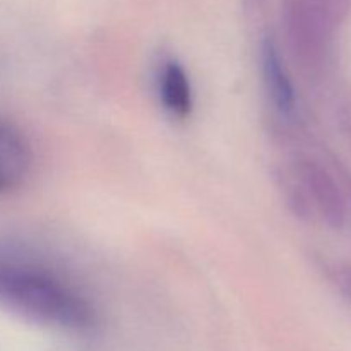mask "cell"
I'll list each match as a JSON object with an SVG mask.
<instances>
[{
	"mask_svg": "<svg viewBox=\"0 0 351 351\" xmlns=\"http://www.w3.org/2000/svg\"><path fill=\"white\" fill-rule=\"evenodd\" d=\"M158 93L163 108L173 119L184 120L191 117L194 98L187 71L177 60H167L158 75Z\"/></svg>",
	"mask_w": 351,
	"mask_h": 351,
	"instance_id": "6",
	"label": "cell"
},
{
	"mask_svg": "<svg viewBox=\"0 0 351 351\" xmlns=\"http://www.w3.org/2000/svg\"><path fill=\"white\" fill-rule=\"evenodd\" d=\"M33 167V149L23 130L0 119V195L21 187Z\"/></svg>",
	"mask_w": 351,
	"mask_h": 351,
	"instance_id": "4",
	"label": "cell"
},
{
	"mask_svg": "<svg viewBox=\"0 0 351 351\" xmlns=\"http://www.w3.org/2000/svg\"><path fill=\"white\" fill-rule=\"evenodd\" d=\"M331 163V168L335 170L336 177H338L339 184H341L343 194H345L346 199V206H348V219L351 218V171L348 170V167L341 163V160H338L336 156H331L329 160Z\"/></svg>",
	"mask_w": 351,
	"mask_h": 351,
	"instance_id": "10",
	"label": "cell"
},
{
	"mask_svg": "<svg viewBox=\"0 0 351 351\" xmlns=\"http://www.w3.org/2000/svg\"><path fill=\"white\" fill-rule=\"evenodd\" d=\"M259 62L264 88L271 105L281 115H290L295 108V88L273 36H264L261 41Z\"/></svg>",
	"mask_w": 351,
	"mask_h": 351,
	"instance_id": "5",
	"label": "cell"
},
{
	"mask_svg": "<svg viewBox=\"0 0 351 351\" xmlns=\"http://www.w3.org/2000/svg\"><path fill=\"white\" fill-rule=\"evenodd\" d=\"M291 171L304 187L315 218L335 232L345 230L348 225V206L335 170L317 158L300 154L291 163Z\"/></svg>",
	"mask_w": 351,
	"mask_h": 351,
	"instance_id": "3",
	"label": "cell"
},
{
	"mask_svg": "<svg viewBox=\"0 0 351 351\" xmlns=\"http://www.w3.org/2000/svg\"><path fill=\"white\" fill-rule=\"evenodd\" d=\"M276 187L280 191L281 197H283L285 204H287L288 211L295 216L297 219L305 223H311L315 219L314 209H312L311 201H308L307 194H305L304 187L295 177L291 168L288 171H278L276 173Z\"/></svg>",
	"mask_w": 351,
	"mask_h": 351,
	"instance_id": "7",
	"label": "cell"
},
{
	"mask_svg": "<svg viewBox=\"0 0 351 351\" xmlns=\"http://www.w3.org/2000/svg\"><path fill=\"white\" fill-rule=\"evenodd\" d=\"M0 304L34 322L86 331L91 304L53 269L10 243H0Z\"/></svg>",
	"mask_w": 351,
	"mask_h": 351,
	"instance_id": "1",
	"label": "cell"
},
{
	"mask_svg": "<svg viewBox=\"0 0 351 351\" xmlns=\"http://www.w3.org/2000/svg\"><path fill=\"white\" fill-rule=\"evenodd\" d=\"M281 24L288 48L304 71L317 74L328 64L332 31L311 0H281Z\"/></svg>",
	"mask_w": 351,
	"mask_h": 351,
	"instance_id": "2",
	"label": "cell"
},
{
	"mask_svg": "<svg viewBox=\"0 0 351 351\" xmlns=\"http://www.w3.org/2000/svg\"><path fill=\"white\" fill-rule=\"evenodd\" d=\"M315 267L336 290V293L351 307V263L315 256Z\"/></svg>",
	"mask_w": 351,
	"mask_h": 351,
	"instance_id": "8",
	"label": "cell"
},
{
	"mask_svg": "<svg viewBox=\"0 0 351 351\" xmlns=\"http://www.w3.org/2000/svg\"><path fill=\"white\" fill-rule=\"evenodd\" d=\"M319 16L324 19L329 29L335 33L350 16L351 0H311Z\"/></svg>",
	"mask_w": 351,
	"mask_h": 351,
	"instance_id": "9",
	"label": "cell"
}]
</instances>
